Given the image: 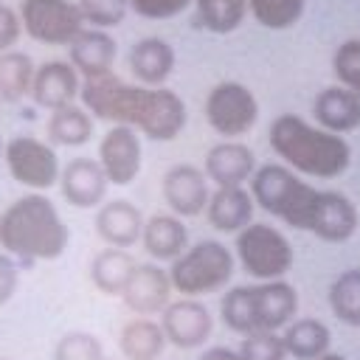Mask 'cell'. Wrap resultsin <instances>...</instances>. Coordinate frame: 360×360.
Instances as JSON below:
<instances>
[{"label": "cell", "mask_w": 360, "mask_h": 360, "mask_svg": "<svg viewBox=\"0 0 360 360\" xmlns=\"http://www.w3.org/2000/svg\"><path fill=\"white\" fill-rule=\"evenodd\" d=\"M79 98L93 118L132 127L152 141H174L188 118L186 101L174 90L129 84L115 73L84 79Z\"/></svg>", "instance_id": "6da1fadb"}, {"label": "cell", "mask_w": 360, "mask_h": 360, "mask_svg": "<svg viewBox=\"0 0 360 360\" xmlns=\"http://www.w3.org/2000/svg\"><path fill=\"white\" fill-rule=\"evenodd\" d=\"M267 141L276 158H281L284 166L304 177L332 180L340 177L352 163V146L343 135L321 129L292 112H281L273 118Z\"/></svg>", "instance_id": "7a4b0ae2"}, {"label": "cell", "mask_w": 360, "mask_h": 360, "mask_svg": "<svg viewBox=\"0 0 360 360\" xmlns=\"http://www.w3.org/2000/svg\"><path fill=\"white\" fill-rule=\"evenodd\" d=\"M68 242L70 231L59 208L39 191L17 197L0 214V248L20 262H53Z\"/></svg>", "instance_id": "3957f363"}, {"label": "cell", "mask_w": 360, "mask_h": 360, "mask_svg": "<svg viewBox=\"0 0 360 360\" xmlns=\"http://www.w3.org/2000/svg\"><path fill=\"white\" fill-rule=\"evenodd\" d=\"M250 197L262 211L281 219L284 225L295 231H312L323 202V188L301 180V174L284 163H264L256 166L250 177Z\"/></svg>", "instance_id": "277c9868"}, {"label": "cell", "mask_w": 360, "mask_h": 360, "mask_svg": "<svg viewBox=\"0 0 360 360\" xmlns=\"http://www.w3.org/2000/svg\"><path fill=\"white\" fill-rule=\"evenodd\" d=\"M233 253L219 239H200L188 245L169 267L172 287L186 298H200L222 290L233 276Z\"/></svg>", "instance_id": "5b68a950"}, {"label": "cell", "mask_w": 360, "mask_h": 360, "mask_svg": "<svg viewBox=\"0 0 360 360\" xmlns=\"http://www.w3.org/2000/svg\"><path fill=\"white\" fill-rule=\"evenodd\" d=\"M233 259L256 281H276L290 273L295 256L290 239L276 225L250 222L236 233Z\"/></svg>", "instance_id": "8992f818"}, {"label": "cell", "mask_w": 360, "mask_h": 360, "mask_svg": "<svg viewBox=\"0 0 360 360\" xmlns=\"http://www.w3.org/2000/svg\"><path fill=\"white\" fill-rule=\"evenodd\" d=\"M208 127L225 141H239L259 121V101L242 82H219L208 90L202 104Z\"/></svg>", "instance_id": "52a82bcc"}, {"label": "cell", "mask_w": 360, "mask_h": 360, "mask_svg": "<svg viewBox=\"0 0 360 360\" xmlns=\"http://www.w3.org/2000/svg\"><path fill=\"white\" fill-rule=\"evenodd\" d=\"M3 160L8 174L31 191H45L59 183L62 166L53 146L34 135H14L8 143H3Z\"/></svg>", "instance_id": "ba28073f"}, {"label": "cell", "mask_w": 360, "mask_h": 360, "mask_svg": "<svg viewBox=\"0 0 360 360\" xmlns=\"http://www.w3.org/2000/svg\"><path fill=\"white\" fill-rule=\"evenodd\" d=\"M22 31L42 45H65L84 28L79 6L70 0H22L20 8Z\"/></svg>", "instance_id": "9c48e42d"}, {"label": "cell", "mask_w": 360, "mask_h": 360, "mask_svg": "<svg viewBox=\"0 0 360 360\" xmlns=\"http://www.w3.org/2000/svg\"><path fill=\"white\" fill-rule=\"evenodd\" d=\"M96 160L101 163V169L112 186H129L141 174V163H143L138 129L124 127V124H112L98 141Z\"/></svg>", "instance_id": "30bf717a"}, {"label": "cell", "mask_w": 360, "mask_h": 360, "mask_svg": "<svg viewBox=\"0 0 360 360\" xmlns=\"http://www.w3.org/2000/svg\"><path fill=\"white\" fill-rule=\"evenodd\" d=\"M160 329L166 335V343L177 349H200L214 332V318L202 301L183 295L166 304V309L160 312Z\"/></svg>", "instance_id": "8fae6325"}, {"label": "cell", "mask_w": 360, "mask_h": 360, "mask_svg": "<svg viewBox=\"0 0 360 360\" xmlns=\"http://www.w3.org/2000/svg\"><path fill=\"white\" fill-rule=\"evenodd\" d=\"M160 194H163V202L169 205V211L174 217H180V219L200 217L205 211V205H208V197H211L205 172L191 166V163L172 166L163 174Z\"/></svg>", "instance_id": "7c38bea8"}, {"label": "cell", "mask_w": 360, "mask_h": 360, "mask_svg": "<svg viewBox=\"0 0 360 360\" xmlns=\"http://www.w3.org/2000/svg\"><path fill=\"white\" fill-rule=\"evenodd\" d=\"M59 188L73 208H98L107 200L110 180L96 158H73L59 172Z\"/></svg>", "instance_id": "4fadbf2b"}, {"label": "cell", "mask_w": 360, "mask_h": 360, "mask_svg": "<svg viewBox=\"0 0 360 360\" xmlns=\"http://www.w3.org/2000/svg\"><path fill=\"white\" fill-rule=\"evenodd\" d=\"M172 278H169V270H163L160 264H135L121 298L124 304L141 315V318H149V315H160L169 304V295H172Z\"/></svg>", "instance_id": "5bb4252c"}, {"label": "cell", "mask_w": 360, "mask_h": 360, "mask_svg": "<svg viewBox=\"0 0 360 360\" xmlns=\"http://www.w3.org/2000/svg\"><path fill=\"white\" fill-rule=\"evenodd\" d=\"M79 90H82V76L76 73V68L70 62L51 59L34 70L28 96L34 98V104H39L45 110H59V107L76 104Z\"/></svg>", "instance_id": "9a60e30c"}, {"label": "cell", "mask_w": 360, "mask_h": 360, "mask_svg": "<svg viewBox=\"0 0 360 360\" xmlns=\"http://www.w3.org/2000/svg\"><path fill=\"white\" fill-rule=\"evenodd\" d=\"M202 172H205L208 183H214L217 188L245 186V183H250V177L256 172V155L242 141H219L208 149Z\"/></svg>", "instance_id": "2e32d148"}, {"label": "cell", "mask_w": 360, "mask_h": 360, "mask_svg": "<svg viewBox=\"0 0 360 360\" xmlns=\"http://www.w3.org/2000/svg\"><path fill=\"white\" fill-rule=\"evenodd\" d=\"M115 56H118V42L101 28H82L68 42V62L76 68L82 79L112 73Z\"/></svg>", "instance_id": "e0dca14e"}, {"label": "cell", "mask_w": 360, "mask_h": 360, "mask_svg": "<svg viewBox=\"0 0 360 360\" xmlns=\"http://www.w3.org/2000/svg\"><path fill=\"white\" fill-rule=\"evenodd\" d=\"M253 312L259 332H278L284 329L298 312V292L290 281H259L253 284Z\"/></svg>", "instance_id": "ac0fdd59"}, {"label": "cell", "mask_w": 360, "mask_h": 360, "mask_svg": "<svg viewBox=\"0 0 360 360\" xmlns=\"http://www.w3.org/2000/svg\"><path fill=\"white\" fill-rule=\"evenodd\" d=\"M96 233L110 248H132L143 233V214L129 200H104L96 211Z\"/></svg>", "instance_id": "d6986e66"}, {"label": "cell", "mask_w": 360, "mask_h": 360, "mask_svg": "<svg viewBox=\"0 0 360 360\" xmlns=\"http://www.w3.org/2000/svg\"><path fill=\"white\" fill-rule=\"evenodd\" d=\"M129 73L143 87H163L166 79L174 73L177 53L160 37H143L129 48Z\"/></svg>", "instance_id": "ffe728a7"}, {"label": "cell", "mask_w": 360, "mask_h": 360, "mask_svg": "<svg viewBox=\"0 0 360 360\" xmlns=\"http://www.w3.org/2000/svg\"><path fill=\"white\" fill-rule=\"evenodd\" d=\"M253 197L245 186H222L214 188L205 205V217L214 231L219 233H239L245 225L253 222Z\"/></svg>", "instance_id": "44dd1931"}, {"label": "cell", "mask_w": 360, "mask_h": 360, "mask_svg": "<svg viewBox=\"0 0 360 360\" xmlns=\"http://www.w3.org/2000/svg\"><path fill=\"white\" fill-rule=\"evenodd\" d=\"M312 112H315V121L321 129H329L335 135L352 132L360 127V96L343 84L323 87L315 96Z\"/></svg>", "instance_id": "7402d4cb"}, {"label": "cell", "mask_w": 360, "mask_h": 360, "mask_svg": "<svg viewBox=\"0 0 360 360\" xmlns=\"http://www.w3.org/2000/svg\"><path fill=\"white\" fill-rule=\"evenodd\" d=\"M141 245L155 262H174L188 248V228L174 214H152L143 219Z\"/></svg>", "instance_id": "603a6c76"}, {"label": "cell", "mask_w": 360, "mask_h": 360, "mask_svg": "<svg viewBox=\"0 0 360 360\" xmlns=\"http://www.w3.org/2000/svg\"><path fill=\"white\" fill-rule=\"evenodd\" d=\"M357 225L360 214L354 202L340 191H323V202L309 233H315L323 242H349L357 233Z\"/></svg>", "instance_id": "cb8c5ba5"}, {"label": "cell", "mask_w": 360, "mask_h": 360, "mask_svg": "<svg viewBox=\"0 0 360 360\" xmlns=\"http://www.w3.org/2000/svg\"><path fill=\"white\" fill-rule=\"evenodd\" d=\"M284 349L295 360H321L329 354L332 346V332L323 321L318 318H292L284 332H281Z\"/></svg>", "instance_id": "d4e9b609"}, {"label": "cell", "mask_w": 360, "mask_h": 360, "mask_svg": "<svg viewBox=\"0 0 360 360\" xmlns=\"http://www.w3.org/2000/svg\"><path fill=\"white\" fill-rule=\"evenodd\" d=\"M118 349L124 360H160L166 349V335L158 321L135 315L121 326Z\"/></svg>", "instance_id": "484cf974"}, {"label": "cell", "mask_w": 360, "mask_h": 360, "mask_svg": "<svg viewBox=\"0 0 360 360\" xmlns=\"http://www.w3.org/2000/svg\"><path fill=\"white\" fill-rule=\"evenodd\" d=\"M135 259L129 250L124 248H101L93 259H90V281L96 284L98 292L104 295H121L132 270H135Z\"/></svg>", "instance_id": "4316f807"}, {"label": "cell", "mask_w": 360, "mask_h": 360, "mask_svg": "<svg viewBox=\"0 0 360 360\" xmlns=\"http://www.w3.org/2000/svg\"><path fill=\"white\" fill-rule=\"evenodd\" d=\"M45 132H48V141L56 146H82L93 138V115L79 104L51 110Z\"/></svg>", "instance_id": "83f0119b"}, {"label": "cell", "mask_w": 360, "mask_h": 360, "mask_svg": "<svg viewBox=\"0 0 360 360\" xmlns=\"http://www.w3.org/2000/svg\"><path fill=\"white\" fill-rule=\"evenodd\" d=\"M34 62L28 53L22 51H3L0 53V101H20L22 96L31 93V82H34Z\"/></svg>", "instance_id": "f1b7e54d"}, {"label": "cell", "mask_w": 360, "mask_h": 360, "mask_svg": "<svg viewBox=\"0 0 360 360\" xmlns=\"http://www.w3.org/2000/svg\"><path fill=\"white\" fill-rule=\"evenodd\" d=\"M329 309L340 323L360 329V267H349L332 278Z\"/></svg>", "instance_id": "f546056e"}, {"label": "cell", "mask_w": 360, "mask_h": 360, "mask_svg": "<svg viewBox=\"0 0 360 360\" xmlns=\"http://www.w3.org/2000/svg\"><path fill=\"white\" fill-rule=\"evenodd\" d=\"M197 25L211 34H231L248 17V0H194Z\"/></svg>", "instance_id": "4dcf8cb0"}, {"label": "cell", "mask_w": 360, "mask_h": 360, "mask_svg": "<svg viewBox=\"0 0 360 360\" xmlns=\"http://www.w3.org/2000/svg\"><path fill=\"white\" fill-rule=\"evenodd\" d=\"M222 323L236 335H250L256 329V312H253V284L231 287L219 301Z\"/></svg>", "instance_id": "1f68e13d"}, {"label": "cell", "mask_w": 360, "mask_h": 360, "mask_svg": "<svg viewBox=\"0 0 360 360\" xmlns=\"http://www.w3.org/2000/svg\"><path fill=\"white\" fill-rule=\"evenodd\" d=\"M250 17L270 31L292 28L304 14V0H248Z\"/></svg>", "instance_id": "d6a6232c"}, {"label": "cell", "mask_w": 360, "mask_h": 360, "mask_svg": "<svg viewBox=\"0 0 360 360\" xmlns=\"http://www.w3.org/2000/svg\"><path fill=\"white\" fill-rule=\"evenodd\" d=\"M53 360H104V346L93 332L70 329L56 340Z\"/></svg>", "instance_id": "836d02e7"}, {"label": "cell", "mask_w": 360, "mask_h": 360, "mask_svg": "<svg viewBox=\"0 0 360 360\" xmlns=\"http://www.w3.org/2000/svg\"><path fill=\"white\" fill-rule=\"evenodd\" d=\"M76 6L84 25L101 28V31L121 25L124 17L129 14V0H76Z\"/></svg>", "instance_id": "e575fe53"}, {"label": "cell", "mask_w": 360, "mask_h": 360, "mask_svg": "<svg viewBox=\"0 0 360 360\" xmlns=\"http://www.w3.org/2000/svg\"><path fill=\"white\" fill-rule=\"evenodd\" d=\"M239 360H287V349L278 332H250L242 335L236 346Z\"/></svg>", "instance_id": "d590c367"}, {"label": "cell", "mask_w": 360, "mask_h": 360, "mask_svg": "<svg viewBox=\"0 0 360 360\" xmlns=\"http://www.w3.org/2000/svg\"><path fill=\"white\" fill-rule=\"evenodd\" d=\"M332 73H335L338 84H343L360 96V39H346L343 45H338V51L332 56Z\"/></svg>", "instance_id": "8d00e7d4"}, {"label": "cell", "mask_w": 360, "mask_h": 360, "mask_svg": "<svg viewBox=\"0 0 360 360\" xmlns=\"http://www.w3.org/2000/svg\"><path fill=\"white\" fill-rule=\"evenodd\" d=\"M194 0H129V11H135L143 20H172L183 14Z\"/></svg>", "instance_id": "74e56055"}, {"label": "cell", "mask_w": 360, "mask_h": 360, "mask_svg": "<svg viewBox=\"0 0 360 360\" xmlns=\"http://www.w3.org/2000/svg\"><path fill=\"white\" fill-rule=\"evenodd\" d=\"M20 34H22V22H20L17 8H11L8 3H0V53L11 51L17 45Z\"/></svg>", "instance_id": "f35d334b"}, {"label": "cell", "mask_w": 360, "mask_h": 360, "mask_svg": "<svg viewBox=\"0 0 360 360\" xmlns=\"http://www.w3.org/2000/svg\"><path fill=\"white\" fill-rule=\"evenodd\" d=\"M17 284H20V267H17V259L0 250V307L8 304V301L14 298Z\"/></svg>", "instance_id": "ab89813d"}, {"label": "cell", "mask_w": 360, "mask_h": 360, "mask_svg": "<svg viewBox=\"0 0 360 360\" xmlns=\"http://www.w3.org/2000/svg\"><path fill=\"white\" fill-rule=\"evenodd\" d=\"M200 360H239L236 349H228V346H211L200 354Z\"/></svg>", "instance_id": "60d3db41"}, {"label": "cell", "mask_w": 360, "mask_h": 360, "mask_svg": "<svg viewBox=\"0 0 360 360\" xmlns=\"http://www.w3.org/2000/svg\"><path fill=\"white\" fill-rule=\"evenodd\" d=\"M321 360H349L346 354H338V352H329V354H323Z\"/></svg>", "instance_id": "b9f144b4"}, {"label": "cell", "mask_w": 360, "mask_h": 360, "mask_svg": "<svg viewBox=\"0 0 360 360\" xmlns=\"http://www.w3.org/2000/svg\"><path fill=\"white\" fill-rule=\"evenodd\" d=\"M0 155H3V141H0Z\"/></svg>", "instance_id": "7bdbcfd3"}]
</instances>
